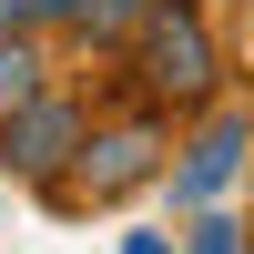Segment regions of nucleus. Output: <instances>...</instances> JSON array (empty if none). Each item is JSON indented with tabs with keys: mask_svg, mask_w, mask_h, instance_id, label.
<instances>
[{
	"mask_svg": "<svg viewBox=\"0 0 254 254\" xmlns=\"http://www.w3.org/2000/svg\"><path fill=\"white\" fill-rule=\"evenodd\" d=\"M163 163H173V112H153V102H122V112H92V132H81L71 173L51 183V214H112V203L153 193Z\"/></svg>",
	"mask_w": 254,
	"mask_h": 254,
	"instance_id": "1",
	"label": "nucleus"
},
{
	"mask_svg": "<svg viewBox=\"0 0 254 254\" xmlns=\"http://www.w3.org/2000/svg\"><path fill=\"white\" fill-rule=\"evenodd\" d=\"M122 81H132V102H153V112H173V122L203 112V102L224 92L214 10H203V0H153V20L122 41Z\"/></svg>",
	"mask_w": 254,
	"mask_h": 254,
	"instance_id": "2",
	"label": "nucleus"
},
{
	"mask_svg": "<svg viewBox=\"0 0 254 254\" xmlns=\"http://www.w3.org/2000/svg\"><path fill=\"white\" fill-rule=\"evenodd\" d=\"M244 153H254V102L214 92L203 112L173 122V163H163L153 193L173 203V214H193V203H234V193H244Z\"/></svg>",
	"mask_w": 254,
	"mask_h": 254,
	"instance_id": "3",
	"label": "nucleus"
},
{
	"mask_svg": "<svg viewBox=\"0 0 254 254\" xmlns=\"http://www.w3.org/2000/svg\"><path fill=\"white\" fill-rule=\"evenodd\" d=\"M81 132H92V102H81L71 81H51V92H31V102L0 112V173H10L20 193H51V183L71 173Z\"/></svg>",
	"mask_w": 254,
	"mask_h": 254,
	"instance_id": "4",
	"label": "nucleus"
},
{
	"mask_svg": "<svg viewBox=\"0 0 254 254\" xmlns=\"http://www.w3.org/2000/svg\"><path fill=\"white\" fill-rule=\"evenodd\" d=\"M51 81H61V41H51V31H31V20L0 31V112L31 102V92H51Z\"/></svg>",
	"mask_w": 254,
	"mask_h": 254,
	"instance_id": "5",
	"label": "nucleus"
},
{
	"mask_svg": "<svg viewBox=\"0 0 254 254\" xmlns=\"http://www.w3.org/2000/svg\"><path fill=\"white\" fill-rule=\"evenodd\" d=\"M142 20H153V0H81L61 41H71V51H102V61H122V41H132Z\"/></svg>",
	"mask_w": 254,
	"mask_h": 254,
	"instance_id": "6",
	"label": "nucleus"
},
{
	"mask_svg": "<svg viewBox=\"0 0 254 254\" xmlns=\"http://www.w3.org/2000/svg\"><path fill=\"white\" fill-rule=\"evenodd\" d=\"M183 254H244V214L234 203H193L183 214Z\"/></svg>",
	"mask_w": 254,
	"mask_h": 254,
	"instance_id": "7",
	"label": "nucleus"
},
{
	"mask_svg": "<svg viewBox=\"0 0 254 254\" xmlns=\"http://www.w3.org/2000/svg\"><path fill=\"white\" fill-rule=\"evenodd\" d=\"M71 10H81V0H31V31H51V41H61V31H71Z\"/></svg>",
	"mask_w": 254,
	"mask_h": 254,
	"instance_id": "8",
	"label": "nucleus"
},
{
	"mask_svg": "<svg viewBox=\"0 0 254 254\" xmlns=\"http://www.w3.org/2000/svg\"><path fill=\"white\" fill-rule=\"evenodd\" d=\"M122 254H183L173 234H122Z\"/></svg>",
	"mask_w": 254,
	"mask_h": 254,
	"instance_id": "9",
	"label": "nucleus"
},
{
	"mask_svg": "<svg viewBox=\"0 0 254 254\" xmlns=\"http://www.w3.org/2000/svg\"><path fill=\"white\" fill-rule=\"evenodd\" d=\"M20 20H31V0H0V31H20Z\"/></svg>",
	"mask_w": 254,
	"mask_h": 254,
	"instance_id": "10",
	"label": "nucleus"
},
{
	"mask_svg": "<svg viewBox=\"0 0 254 254\" xmlns=\"http://www.w3.org/2000/svg\"><path fill=\"white\" fill-rule=\"evenodd\" d=\"M203 10H254V0H203Z\"/></svg>",
	"mask_w": 254,
	"mask_h": 254,
	"instance_id": "11",
	"label": "nucleus"
},
{
	"mask_svg": "<svg viewBox=\"0 0 254 254\" xmlns=\"http://www.w3.org/2000/svg\"><path fill=\"white\" fill-rule=\"evenodd\" d=\"M244 193H254V153H244Z\"/></svg>",
	"mask_w": 254,
	"mask_h": 254,
	"instance_id": "12",
	"label": "nucleus"
},
{
	"mask_svg": "<svg viewBox=\"0 0 254 254\" xmlns=\"http://www.w3.org/2000/svg\"><path fill=\"white\" fill-rule=\"evenodd\" d=\"M244 254H254V214H244Z\"/></svg>",
	"mask_w": 254,
	"mask_h": 254,
	"instance_id": "13",
	"label": "nucleus"
}]
</instances>
